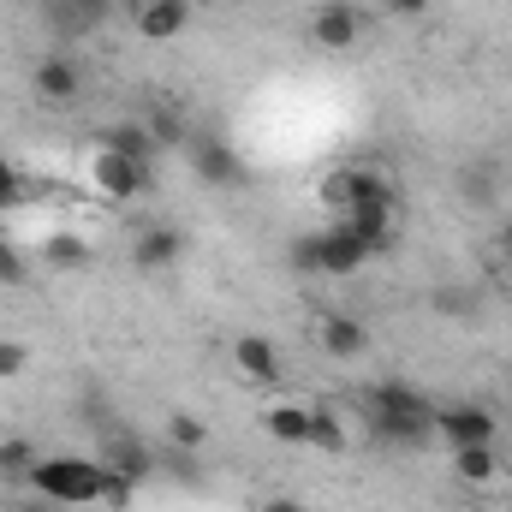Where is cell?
<instances>
[{
  "label": "cell",
  "instance_id": "1",
  "mask_svg": "<svg viewBox=\"0 0 512 512\" xmlns=\"http://www.w3.org/2000/svg\"><path fill=\"white\" fill-rule=\"evenodd\" d=\"M364 423L376 429V441L423 447L435 435V405H429V393H417L405 382H376L364 393Z\"/></svg>",
  "mask_w": 512,
  "mask_h": 512
},
{
  "label": "cell",
  "instance_id": "2",
  "mask_svg": "<svg viewBox=\"0 0 512 512\" xmlns=\"http://www.w3.org/2000/svg\"><path fill=\"white\" fill-rule=\"evenodd\" d=\"M24 489L48 495L54 507H90V501H108V465L54 453V459H36V471L24 477Z\"/></svg>",
  "mask_w": 512,
  "mask_h": 512
},
{
  "label": "cell",
  "instance_id": "3",
  "mask_svg": "<svg viewBox=\"0 0 512 512\" xmlns=\"http://www.w3.org/2000/svg\"><path fill=\"white\" fill-rule=\"evenodd\" d=\"M298 256V268H310V274H358L364 262H370V239L358 233V227H346V221H334V227H322V233H310V239H298L292 245Z\"/></svg>",
  "mask_w": 512,
  "mask_h": 512
},
{
  "label": "cell",
  "instance_id": "4",
  "mask_svg": "<svg viewBox=\"0 0 512 512\" xmlns=\"http://www.w3.org/2000/svg\"><path fill=\"white\" fill-rule=\"evenodd\" d=\"M435 435H441L447 447H489V441L501 435V423H495L489 405L453 399V405H435Z\"/></svg>",
  "mask_w": 512,
  "mask_h": 512
},
{
  "label": "cell",
  "instance_id": "5",
  "mask_svg": "<svg viewBox=\"0 0 512 512\" xmlns=\"http://www.w3.org/2000/svg\"><path fill=\"white\" fill-rule=\"evenodd\" d=\"M358 36H364V6H352V0H322V6L310 12V42H316V48L346 54V48H358Z\"/></svg>",
  "mask_w": 512,
  "mask_h": 512
},
{
  "label": "cell",
  "instance_id": "6",
  "mask_svg": "<svg viewBox=\"0 0 512 512\" xmlns=\"http://www.w3.org/2000/svg\"><path fill=\"white\" fill-rule=\"evenodd\" d=\"M90 179H96V191H102V197L131 203V197H143V185H149V167H143V161H131V155H120V149H102V143H96Z\"/></svg>",
  "mask_w": 512,
  "mask_h": 512
},
{
  "label": "cell",
  "instance_id": "7",
  "mask_svg": "<svg viewBox=\"0 0 512 512\" xmlns=\"http://www.w3.org/2000/svg\"><path fill=\"white\" fill-rule=\"evenodd\" d=\"M191 173L203 179V185H245V161H239V149L233 143H221V137H203V143H191Z\"/></svg>",
  "mask_w": 512,
  "mask_h": 512
},
{
  "label": "cell",
  "instance_id": "8",
  "mask_svg": "<svg viewBox=\"0 0 512 512\" xmlns=\"http://www.w3.org/2000/svg\"><path fill=\"white\" fill-rule=\"evenodd\" d=\"M233 370L256 387H274L286 364H280V346H274L268 334H239V340H233Z\"/></svg>",
  "mask_w": 512,
  "mask_h": 512
},
{
  "label": "cell",
  "instance_id": "9",
  "mask_svg": "<svg viewBox=\"0 0 512 512\" xmlns=\"http://www.w3.org/2000/svg\"><path fill=\"white\" fill-rule=\"evenodd\" d=\"M30 84H36L42 102H78L84 96V72H78L72 54H42L36 72H30Z\"/></svg>",
  "mask_w": 512,
  "mask_h": 512
},
{
  "label": "cell",
  "instance_id": "10",
  "mask_svg": "<svg viewBox=\"0 0 512 512\" xmlns=\"http://www.w3.org/2000/svg\"><path fill=\"white\" fill-rule=\"evenodd\" d=\"M131 24H137V36H149V42H173V36L191 24V0H137V6H131Z\"/></svg>",
  "mask_w": 512,
  "mask_h": 512
},
{
  "label": "cell",
  "instance_id": "11",
  "mask_svg": "<svg viewBox=\"0 0 512 512\" xmlns=\"http://www.w3.org/2000/svg\"><path fill=\"white\" fill-rule=\"evenodd\" d=\"M179 256H185V233H179V227H167V221H149V227L131 239V262H137V268H149V274H155V268H173Z\"/></svg>",
  "mask_w": 512,
  "mask_h": 512
},
{
  "label": "cell",
  "instance_id": "12",
  "mask_svg": "<svg viewBox=\"0 0 512 512\" xmlns=\"http://www.w3.org/2000/svg\"><path fill=\"white\" fill-rule=\"evenodd\" d=\"M262 429H268L274 441H286V447H310V435H316V405H304V399H280V405L262 411Z\"/></svg>",
  "mask_w": 512,
  "mask_h": 512
},
{
  "label": "cell",
  "instance_id": "13",
  "mask_svg": "<svg viewBox=\"0 0 512 512\" xmlns=\"http://www.w3.org/2000/svg\"><path fill=\"white\" fill-rule=\"evenodd\" d=\"M316 346L328 358H358V352H370V328L340 316V310H328V316H316Z\"/></svg>",
  "mask_w": 512,
  "mask_h": 512
},
{
  "label": "cell",
  "instance_id": "14",
  "mask_svg": "<svg viewBox=\"0 0 512 512\" xmlns=\"http://www.w3.org/2000/svg\"><path fill=\"white\" fill-rule=\"evenodd\" d=\"M453 477L465 489H495L501 483V447H453Z\"/></svg>",
  "mask_w": 512,
  "mask_h": 512
},
{
  "label": "cell",
  "instance_id": "15",
  "mask_svg": "<svg viewBox=\"0 0 512 512\" xmlns=\"http://www.w3.org/2000/svg\"><path fill=\"white\" fill-rule=\"evenodd\" d=\"M102 149H120V155H131V161H155V137H149V126H108L102 131Z\"/></svg>",
  "mask_w": 512,
  "mask_h": 512
},
{
  "label": "cell",
  "instance_id": "16",
  "mask_svg": "<svg viewBox=\"0 0 512 512\" xmlns=\"http://www.w3.org/2000/svg\"><path fill=\"white\" fill-rule=\"evenodd\" d=\"M36 459H42L36 441H24V435H6V441H0V477H6V483H24V477L36 471Z\"/></svg>",
  "mask_w": 512,
  "mask_h": 512
},
{
  "label": "cell",
  "instance_id": "17",
  "mask_svg": "<svg viewBox=\"0 0 512 512\" xmlns=\"http://www.w3.org/2000/svg\"><path fill=\"white\" fill-rule=\"evenodd\" d=\"M42 256H48L54 268H84V262H90V245H84L78 233H54V239L42 245Z\"/></svg>",
  "mask_w": 512,
  "mask_h": 512
},
{
  "label": "cell",
  "instance_id": "18",
  "mask_svg": "<svg viewBox=\"0 0 512 512\" xmlns=\"http://www.w3.org/2000/svg\"><path fill=\"white\" fill-rule=\"evenodd\" d=\"M310 447H322V453H346V447H352V435L340 429V417H334V411H322V405H316V435H310Z\"/></svg>",
  "mask_w": 512,
  "mask_h": 512
},
{
  "label": "cell",
  "instance_id": "19",
  "mask_svg": "<svg viewBox=\"0 0 512 512\" xmlns=\"http://www.w3.org/2000/svg\"><path fill=\"white\" fill-rule=\"evenodd\" d=\"M149 137H155V149H179V143H185L179 114H173V108H155V114H149Z\"/></svg>",
  "mask_w": 512,
  "mask_h": 512
},
{
  "label": "cell",
  "instance_id": "20",
  "mask_svg": "<svg viewBox=\"0 0 512 512\" xmlns=\"http://www.w3.org/2000/svg\"><path fill=\"white\" fill-rule=\"evenodd\" d=\"M203 441H209V429H203L197 417H173V423H167V447H185V453H197Z\"/></svg>",
  "mask_w": 512,
  "mask_h": 512
},
{
  "label": "cell",
  "instance_id": "21",
  "mask_svg": "<svg viewBox=\"0 0 512 512\" xmlns=\"http://www.w3.org/2000/svg\"><path fill=\"white\" fill-rule=\"evenodd\" d=\"M24 364H30V346L24 340H0V382L24 376Z\"/></svg>",
  "mask_w": 512,
  "mask_h": 512
},
{
  "label": "cell",
  "instance_id": "22",
  "mask_svg": "<svg viewBox=\"0 0 512 512\" xmlns=\"http://www.w3.org/2000/svg\"><path fill=\"white\" fill-rule=\"evenodd\" d=\"M18 197H24V173H18V167H12V161L0 155V215H6V209H12Z\"/></svg>",
  "mask_w": 512,
  "mask_h": 512
},
{
  "label": "cell",
  "instance_id": "23",
  "mask_svg": "<svg viewBox=\"0 0 512 512\" xmlns=\"http://www.w3.org/2000/svg\"><path fill=\"white\" fill-rule=\"evenodd\" d=\"M24 274H30V268H24L18 245H6V239H0V280H6V286H24Z\"/></svg>",
  "mask_w": 512,
  "mask_h": 512
},
{
  "label": "cell",
  "instance_id": "24",
  "mask_svg": "<svg viewBox=\"0 0 512 512\" xmlns=\"http://www.w3.org/2000/svg\"><path fill=\"white\" fill-rule=\"evenodd\" d=\"M66 6H72L78 18H90V24H102V18L114 12V0H66Z\"/></svg>",
  "mask_w": 512,
  "mask_h": 512
},
{
  "label": "cell",
  "instance_id": "25",
  "mask_svg": "<svg viewBox=\"0 0 512 512\" xmlns=\"http://www.w3.org/2000/svg\"><path fill=\"white\" fill-rule=\"evenodd\" d=\"M256 512H310V507H304V501H292V495H268Z\"/></svg>",
  "mask_w": 512,
  "mask_h": 512
},
{
  "label": "cell",
  "instance_id": "26",
  "mask_svg": "<svg viewBox=\"0 0 512 512\" xmlns=\"http://www.w3.org/2000/svg\"><path fill=\"white\" fill-rule=\"evenodd\" d=\"M12 512H60V507H54L48 495H18V507H12Z\"/></svg>",
  "mask_w": 512,
  "mask_h": 512
},
{
  "label": "cell",
  "instance_id": "27",
  "mask_svg": "<svg viewBox=\"0 0 512 512\" xmlns=\"http://www.w3.org/2000/svg\"><path fill=\"white\" fill-rule=\"evenodd\" d=\"M387 6H393L399 18H423V12H429V0H387Z\"/></svg>",
  "mask_w": 512,
  "mask_h": 512
},
{
  "label": "cell",
  "instance_id": "28",
  "mask_svg": "<svg viewBox=\"0 0 512 512\" xmlns=\"http://www.w3.org/2000/svg\"><path fill=\"white\" fill-rule=\"evenodd\" d=\"M352 6H387V0H352Z\"/></svg>",
  "mask_w": 512,
  "mask_h": 512
},
{
  "label": "cell",
  "instance_id": "29",
  "mask_svg": "<svg viewBox=\"0 0 512 512\" xmlns=\"http://www.w3.org/2000/svg\"><path fill=\"white\" fill-rule=\"evenodd\" d=\"M507 256H512V233H507Z\"/></svg>",
  "mask_w": 512,
  "mask_h": 512
}]
</instances>
